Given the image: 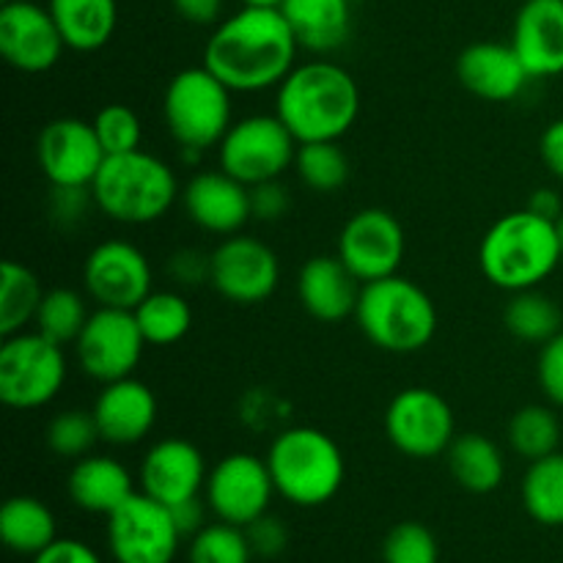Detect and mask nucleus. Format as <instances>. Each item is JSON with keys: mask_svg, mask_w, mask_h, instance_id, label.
Here are the masks:
<instances>
[{"mask_svg": "<svg viewBox=\"0 0 563 563\" xmlns=\"http://www.w3.org/2000/svg\"><path fill=\"white\" fill-rule=\"evenodd\" d=\"M297 49L284 11L242 5L207 38L203 66L234 93H256L286 80L297 66Z\"/></svg>", "mask_w": 563, "mask_h": 563, "instance_id": "f257e3e1", "label": "nucleus"}, {"mask_svg": "<svg viewBox=\"0 0 563 563\" xmlns=\"http://www.w3.org/2000/svg\"><path fill=\"white\" fill-rule=\"evenodd\" d=\"M275 115L297 143L341 141L361 115V88L333 60L297 64L275 93Z\"/></svg>", "mask_w": 563, "mask_h": 563, "instance_id": "f03ea898", "label": "nucleus"}, {"mask_svg": "<svg viewBox=\"0 0 563 563\" xmlns=\"http://www.w3.org/2000/svg\"><path fill=\"white\" fill-rule=\"evenodd\" d=\"M561 258L559 229L531 209H517L495 220L478 247L484 278L509 295L537 289L559 269Z\"/></svg>", "mask_w": 563, "mask_h": 563, "instance_id": "7ed1b4c3", "label": "nucleus"}, {"mask_svg": "<svg viewBox=\"0 0 563 563\" xmlns=\"http://www.w3.org/2000/svg\"><path fill=\"white\" fill-rule=\"evenodd\" d=\"M93 207L115 223L146 225L168 214L179 192V179L165 159L137 152L108 157L91 185Z\"/></svg>", "mask_w": 563, "mask_h": 563, "instance_id": "20e7f679", "label": "nucleus"}, {"mask_svg": "<svg viewBox=\"0 0 563 563\" xmlns=\"http://www.w3.org/2000/svg\"><path fill=\"white\" fill-rule=\"evenodd\" d=\"M267 467L275 493L302 509H317L339 495L346 462L339 443L317 427L284 429L269 443Z\"/></svg>", "mask_w": 563, "mask_h": 563, "instance_id": "39448f33", "label": "nucleus"}, {"mask_svg": "<svg viewBox=\"0 0 563 563\" xmlns=\"http://www.w3.org/2000/svg\"><path fill=\"white\" fill-rule=\"evenodd\" d=\"M355 322L383 352L412 355L438 333V308L421 286L396 273L390 278L363 284Z\"/></svg>", "mask_w": 563, "mask_h": 563, "instance_id": "423d86ee", "label": "nucleus"}, {"mask_svg": "<svg viewBox=\"0 0 563 563\" xmlns=\"http://www.w3.org/2000/svg\"><path fill=\"white\" fill-rule=\"evenodd\" d=\"M231 88L214 77L207 66H190L170 77L163 97V119L168 135L185 154L220 146L231 130Z\"/></svg>", "mask_w": 563, "mask_h": 563, "instance_id": "0eeeda50", "label": "nucleus"}, {"mask_svg": "<svg viewBox=\"0 0 563 563\" xmlns=\"http://www.w3.org/2000/svg\"><path fill=\"white\" fill-rule=\"evenodd\" d=\"M66 383L64 346L38 330L5 335L0 346V401L11 410H38Z\"/></svg>", "mask_w": 563, "mask_h": 563, "instance_id": "6e6552de", "label": "nucleus"}, {"mask_svg": "<svg viewBox=\"0 0 563 563\" xmlns=\"http://www.w3.org/2000/svg\"><path fill=\"white\" fill-rule=\"evenodd\" d=\"M297 137L278 115H245L220 141V168L242 185L280 179L295 165Z\"/></svg>", "mask_w": 563, "mask_h": 563, "instance_id": "1a4fd4ad", "label": "nucleus"}, {"mask_svg": "<svg viewBox=\"0 0 563 563\" xmlns=\"http://www.w3.org/2000/svg\"><path fill=\"white\" fill-rule=\"evenodd\" d=\"M390 445L410 460H434L456 440L454 410L432 388H405L385 410Z\"/></svg>", "mask_w": 563, "mask_h": 563, "instance_id": "9d476101", "label": "nucleus"}, {"mask_svg": "<svg viewBox=\"0 0 563 563\" xmlns=\"http://www.w3.org/2000/svg\"><path fill=\"white\" fill-rule=\"evenodd\" d=\"M181 533L165 504L135 493L108 515V548L115 563H174Z\"/></svg>", "mask_w": 563, "mask_h": 563, "instance_id": "9b49d317", "label": "nucleus"}, {"mask_svg": "<svg viewBox=\"0 0 563 563\" xmlns=\"http://www.w3.org/2000/svg\"><path fill=\"white\" fill-rule=\"evenodd\" d=\"M146 339L135 313L126 308H99L91 311L86 328L75 341V355L82 372L108 385L132 377L141 363Z\"/></svg>", "mask_w": 563, "mask_h": 563, "instance_id": "f8f14e48", "label": "nucleus"}, {"mask_svg": "<svg viewBox=\"0 0 563 563\" xmlns=\"http://www.w3.org/2000/svg\"><path fill=\"white\" fill-rule=\"evenodd\" d=\"M209 284L220 297L236 306L269 300L280 284V262L269 245L256 236H225L209 253Z\"/></svg>", "mask_w": 563, "mask_h": 563, "instance_id": "ddd939ff", "label": "nucleus"}, {"mask_svg": "<svg viewBox=\"0 0 563 563\" xmlns=\"http://www.w3.org/2000/svg\"><path fill=\"white\" fill-rule=\"evenodd\" d=\"M275 482L267 460L253 454H229L209 471L203 498L218 520L231 526H251L267 515L273 504Z\"/></svg>", "mask_w": 563, "mask_h": 563, "instance_id": "4468645a", "label": "nucleus"}, {"mask_svg": "<svg viewBox=\"0 0 563 563\" xmlns=\"http://www.w3.org/2000/svg\"><path fill=\"white\" fill-rule=\"evenodd\" d=\"M407 236L396 214L388 209L368 207L352 214L339 234L335 256L350 267L361 284L390 278L405 262Z\"/></svg>", "mask_w": 563, "mask_h": 563, "instance_id": "2eb2a0df", "label": "nucleus"}, {"mask_svg": "<svg viewBox=\"0 0 563 563\" xmlns=\"http://www.w3.org/2000/svg\"><path fill=\"white\" fill-rule=\"evenodd\" d=\"M86 295L99 308L135 311L152 295V264L146 253L124 240L99 242L82 264Z\"/></svg>", "mask_w": 563, "mask_h": 563, "instance_id": "dca6fc26", "label": "nucleus"}, {"mask_svg": "<svg viewBox=\"0 0 563 563\" xmlns=\"http://www.w3.org/2000/svg\"><path fill=\"white\" fill-rule=\"evenodd\" d=\"M36 159L53 187H91L108 154L93 124L60 115L38 132Z\"/></svg>", "mask_w": 563, "mask_h": 563, "instance_id": "f3484780", "label": "nucleus"}, {"mask_svg": "<svg viewBox=\"0 0 563 563\" xmlns=\"http://www.w3.org/2000/svg\"><path fill=\"white\" fill-rule=\"evenodd\" d=\"M64 49L66 42L47 5L33 0H5L0 5V55L16 71H49Z\"/></svg>", "mask_w": 563, "mask_h": 563, "instance_id": "a211bd4d", "label": "nucleus"}, {"mask_svg": "<svg viewBox=\"0 0 563 563\" xmlns=\"http://www.w3.org/2000/svg\"><path fill=\"white\" fill-rule=\"evenodd\" d=\"M207 460L190 440L168 438L154 443L141 462V493L170 509L185 500L201 498L207 487Z\"/></svg>", "mask_w": 563, "mask_h": 563, "instance_id": "6ab92c4d", "label": "nucleus"}, {"mask_svg": "<svg viewBox=\"0 0 563 563\" xmlns=\"http://www.w3.org/2000/svg\"><path fill=\"white\" fill-rule=\"evenodd\" d=\"M181 207L192 225L207 234L234 236L245 229L251 212V187L220 170L196 174L181 190Z\"/></svg>", "mask_w": 563, "mask_h": 563, "instance_id": "aec40b11", "label": "nucleus"}, {"mask_svg": "<svg viewBox=\"0 0 563 563\" xmlns=\"http://www.w3.org/2000/svg\"><path fill=\"white\" fill-rule=\"evenodd\" d=\"M99 438L110 445H135L152 434L157 423V396L135 377L102 385L93 401Z\"/></svg>", "mask_w": 563, "mask_h": 563, "instance_id": "412c9836", "label": "nucleus"}, {"mask_svg": "<svg viewBox=\"0 0 563 563\" xmlns=\"http://www.w3.org/2000/svg\"><path fill=\"white\" fill-rule=\"evenodd\" d=\"M456 77L473 97L487 102H511L533 80L511 42H476L465 47L456 58Z\"/></svg>", "mask_w": 563, "mask_h": 563, "instance_id": "4be33fe9", "label": "nucleus"}, {"mask_svg": "<svg viewBox=\"0 0 563 563\" xmlns=\"http://www.w3.org/2000/svg\"><path fill=\"white\" fill-rule=\"evenodd\" d=\"M511 47L533 80L563 75V0H526L515 16Z\"/></svg>", "mask_w": 563, "mask_h": 563, "instance_id": "5701e85b", "label": "nucleus"}, {"mask_svg": "<svg viewBox=\"0 0 563 563\" xmlns=\"http://www.w3.org/2000/svg\"><path fill=\"white\" fill-rule=\"evenodd\" d=\"M363 284L339 256L308 258L297 275V300L319 322H344L355 317Z\"/></svg>", "mask_w": 563, "mask_h": 563, "instance_id": "b1692460", "label": "nucleus"}, {"mask_svg": "<svg viewBox=\"0 0 563 563\" xmlns=\"http://www.w3.org/2000/svg\"><path fill=\"white\" fill-rule=\"evenodd\" d=\"M280 11L308 53H333L352 33V0H284Z\"/></svg>", "mask_w": 563, "mask_h": 563, "instance_id": "393cba45", "label": "nucleus"}, {"mask_svg": "<svg viewBox=\"0 0 563 563\" xmlns=\"http://www.w3.org/2000/svg\"><path fill=\"white\" fill-rule=\"evenodd\" d=\"M69 498L77 509L91 515H113L126 498L135 495L132 476L113 456H82L69 473Z\"/></svg>", "mask_w": 563, "mask_h": 563, "instance_id": "a878e982", "label": "nucleus"}, {"mask_svg": "<svg viewBox=\"0 0 563 563\" xmlns=\"http://www.w3.org/2000/svg\"><path fill=\"white\" fill-rule=\"evenodd\" d=\"M47 9L64 36L66 49L75 53L102 49L119 25L115 0H49Z\"/></svg>", "mask_w": 563, "mask_h": 563, "instance_id": "bb28decb", "label": "nucleus"}, {"mask_svg": "<svg viewBox=\"0 0 563 563\" xmlns=\"http://www.w3.org/2000/svg\"><path fill=\"white\" fill-rule=\"evenodd\" d=\"M445 456H449V471L454 482L467 493L489 495L504 484V451L484 434H460L445 451Z\"/></svg>", "mask_w": 563, "mask_h": 563, "instance_id": "cd10ccee", "label": "nucleus"}, {"mask_svg": "<svg viewBox=\"0 0 563 563\" xmlns=\"http://www.w3.org/2000/svg\"><path fill=\"white\" fill-rule=\"evenodd\" d=\"M0 539L9 550L33 559L58 539V526L49 506L31 495H16L0 509Z\"/></svg>", "mask_w": 563, "mask_h": 563, "instance_id": "c85d7f7f", "label": "nucleus"}, {"mask_svg": "<svg viewBox=\"0 0 563 563\" xmlns=\"http://www.w3.org/2000/svg\"><path fill=\"white\" fill-rule=\"evenodd\" d=\"M42 297L44 289L33 269L11 258L3 262L0 267V333L3 339L22 333L27 324H33Z\"/></svg>", "mask_w": 563, "mask_h": 563, "instance_id": "c756f323", "label": "nucleus"}, {"mask_svg": "<svg viewBox=\"0 0 563 563\" xmlns=\"http://www.w3.org/2000/svg\"><path fill=\"white\" fill-rule=\"evenodd\" d=\"M522 506L528 515L548 528L563 526V454L531 462L522 476Z\"/></svg>", "mask_w": 563, "mask_h": 563, "instance_id": "7c9ffc66", "label": "nucleus"}, {"mask_svg": "<svg viewBox=\"0 0 563 563\" xmlns=\"http://www.w3.org/2000/svg\"><path fill=\"white\" fill-rule=\"evenodd\" d=\"M504 324L517 341L542 346L561 333L563 317L561 308L548 295H542L539 289H526L511 295L504 311Z\"/></svg>", "mask_w": 563, "mask_h": 563, "instance_id": "2f4dec72", "label": "nucleus"}, {"mask_svg": "<svg viewBox=\"0 0 563 563\" xmlns=\"http://www.w3.org/2000/svg\"><path fill=\"white\" fill-rule=\"evenodd\" d=\"M135 319L146 344L170 346L185 339L192 328V308L176 291H152L135 308Z\"/></svg>", "mask_w": 563, "mask_h": 563, "instance_id": "473e14b6", "label": "nucleus"}, {"mask_svg": "<svg viewBox=\"0 0 563 563\" xmlns=\"http://www.w3.org/2000/svg\"><path fill=\"white\" fill-rule=\"evenodd\" d=\"M509 445L526 462H537L550 456L561 445V421L553 407L526 405L511 416Z\"/></svg>", "mask_w": 563, "mask_h": 563, "instance_id": "72a5a7b5", "label": "nucleus"}, {"mask_svg": "<svg viewBox=\"0 0 563 563\" xmlns=\"http://www.w3.org/2000/svg\"><path fill=\"white\" fill-rule=\"evenodd\" d=\"M88 317H91V311H88L86 297L75 289L58 286V289L44 291L42 306H38L36 319H33V330L47 335L55 344L66 346L75 344L77 335L86 328Z\"/></svg>", "mask_w": 563, "mask_h": 563, "instance_id": "f704fd0d", "label": "nucleus"}, {"mask_svg": "<svg viewBox=\"0 0 563 563\" xmlns=\"http://www.w3.org/2000/svg\"><path fill=\"white\" fill-rule=\"evenodd\" d=\"M295 170L302 185L313 192H335L350 181V157L339 141L300 143L295 157Z\"/></svg>", "mask_w": 563, "mask_h": 563, "instance_id": "c9c22d12", "label": "nucleus"}, {"mask_svg": "<svg viewBox=\"0 0 563 563\" xmlns=\"http://www.w3.org/2000/svg\"><path fill=\"white\" fill-rule=\"evenodd\" d=\"M190 563H251L253 550L247 542L245 528L231 526V522L218 520L214 526H203L196 537L190 539Z\"/></svg>", "mask_w": 563, "mask_h": 563, "instance_id": "e433bc0d", "label": "nucleus"}, {"mask_svg": "<svg viewBox=\"0 0 563 563\" xmlns=\"http://www.w3.org/2000/svg\"><path fill=\"white\" fill-rule=\"evenodd\" d=\"M97 440H102L97 421H93V412L86 410L58 412L47 427L49 451L64 460H82L97 445Z\"/></svg>", "mask_w": 563, "mask_h": 563, "instance_id": "4c0bfd02", "label": "nucleus"}, {"mask_svg": "<svg viewBox=\"0 0 563 563\" xmlns=\"http://www.w3.org/2000/svg\"><path fill=\"white\" fill-rule=\"evenodd\" d=\"M91 124L108 157H115V154H130L141 148L143 124L141 119H137L135 110L126 108V104L121 102L104 104V108L93 115Z\"/></svg>", "mask_w": 563, "mask_h": 563, "instance_id": "58836bf2", "label": "nucleus"}, {"mask_svg": "<svg viewBox=\"0 0 563 563\" xmlns=\"http://www.w3.org/2000/svg\"><path fill=\"white\" fill-rule=\"evenodd\" d=\"M385 563H438L440 548L434 533L421 522H399L383 542Z\"/></svg>", "mask_w": 563, "mask_h": 563, "instance_id": "ea45409f", "label": "nucleus"}, {"mask_svg": "<svg viewBox=\"0 0 563 563\" xmlns=\"http://www.w3.org/2000/svg\"><path fill=\"white\" fill-rule=\"evenodd\" d=\"M537 379L550 405L563 407V330L539 350Z\"/></svg>", "mask_w": 563, "mask_h": 563, "instance_id": "a19ab883", "label": "nucleus"}, {"mask_svg": "<svg viewBox=\"0 0 563 563\" xmlns=\"http://www.w3.org/2000/svg\"><path fill=\"white\" fill-rule=\"evenodd\" d=\"M245 533L253 555H258V559H278L289 544V531L273 515H262L258 520H253L251 526H245Z\"/></svg>", "mask_w": 563, "mask_h": 563, "instance_id": "79ce46f5", "label": "nucleus"}, {"mask_svg": "<svg viewBox=\"0 0 563 563\" xmlns=\"http://www.w3.org/2000/svg\"><path fill=\"white\" fill-rule=\"evenodd\" d=\"M289 209V190L280 185V179L262 181L251 187V212L256 220H278Z\"/></svg>", "mask_w": 563, "mask_h": 563, "instance_id": "37998d69", "label": "nucleus"}, {"mask_svg": "<svg viewBox=\"0 0 563 563\" xmlns=\"http://www.w3.org/2000/svg\"><path fill=\"white\" fill-rule=\"evenodd\" d=\"M33 563H102L99 555L93 553L88 544L77 542V539H55L49 548L33 555Z\"/></svg>", "mask_w": 563, "mask_h": 563, "instance_id": "c03bdc74", "label": "nucleus"}, {"mask_svg": "<svg viewBox=\"0 0 563 563\" xmlns=\"http://www.w3.org/2000/svg\"><path fill=\"white\" fill-rule=\"evenodd\" d=\"M170 5L190 25H218L225 0H170Z\"/></svg>", "mask_w": 563, "mask_h": 563, "instance_id": "a18cd8bd", "label": "nucleus"}, {"mask_svg": "<svg viewBox=\"0 0 563 563\" xmlns=\"http://www.w3.org/2000/svg\"><path fill=\"white\" fill-rule=\"evenodd\" d=\"M170 275L181 284H198L201 278L209 280V256L198 251H179L170 256Z\"/></svg>", "mask_w": 563, "mask_h": 563, "instance_id": "49530a36", "label": "nucleus"}, {"mask_svg": "<svg viewBox=\"0 0 563 563\" xmlns=\"http://www.w3.org/2000/svg\"><path fill=\"white\" fill-rule=\"evenodd\" d=\"M539 154H542V163L548 165L550 174L563 181V119L553 121V124L542 132Z\"/></svg>", "mask_w": 563, "mask_h": 563, "instance_id": "de8ad7c7", "label": "nucleus"}, {"mask_svg": "<svg viewBox=\"0 0 563 563\" xmlns=\"http://www.w3.org/2000/svg\"><path fill=\"white\" fill-rule=\"evenodd\" d=\"M170 515H174L176 528H179L181 539H185V537L192 539L203 528V504H201V498H192V500H185V504H179V506H170Z\"/></svg>", "mask_w": 563, "mask_h": 563, "instance_id": "09e8293b", "label": "nucleus"}, {"mask_svg": "<svg viewBox=\"0 0 563 563\" xmlns=\"http://www.w3.org/2000/svg\"><path fill=\"white\" fill-rule=\"evenodd\" d=\"M528 209H531L533 214H539V218L544 220H559L563 214V201L561 196L555 190H550V187H542V190H537L531 196V201H528Z\"/></svg>", "mask_w": 563, "mask_h": 563, "instance_id": "8fccbe9b", "label": "nucleus"}, {"mask_svg": "<svg viewBox=\"0 0 563 563\" xmlns=\"http://www.w3.org/2000/svg\"><path fill=\"white\" fill-rule=\"evenodd\" d=\"M242 5H251V9H280L284 0H242Z\"/></svg>", "mask_w": 563, "mask_h": 563, "instance_id": "3c124183", "label": "nucleus"}, {"mask_svg": "<svg viewBox=\"0 0 563 563\" xmlns=\"http://www.w3.org/2000/svg\"><path fill=\"white\" fill-rule=\"evenodd\" d=\"M555 229H559V242H561V251H563V214L555 220Z\"/></svg>", "mask_w": 563, "mask_h": 563, "instance_id": "603ef678", "label": "nucleus"}]
</instances>
